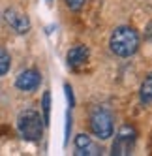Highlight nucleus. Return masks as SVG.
Here are the masks:
<instances>
[{"label":"nucleus","instance_id":"obj_5","mask_svg":"<svg viewBox=\"0 0 152 156\" xmlns=\"http://www.w3.org/2000/svg\"><path fill=\"white\" fill-rule=\"evenodd\" d=\"M4 21L12 27L17 34H26L30 30V19L26 13H23L17 8H8L4 12Z\"/></svg>","mask_w":152,"mask_h":156},{"label":"nucleus","instance_id":"obj_11","mask_svg":"<svg viewBox=\"0 0 152 156\" xmlns=\"http://www.w3.org/2000/svg\"><path fill=\"white\" fill-rule=\"evenodd\" d=\"M41 109H43V122H45V124H49V115H51V94H49V90L43 94Z\"/></svg>","mask_w":152,"mask_h":156},{"label":"nucleus","instance_id":"obj_8","mask_svg":"<svg viewBox=\"0 0 152 156\" xmlns=\"http://www.w3.org/2000/svg\"><path fill=\"white\" fill-rule=\"evenodd\" d=\"M88 57H90V49L86 45H75L73 49L68 51L66 60H68L70 68H79V66H83L86 60H88Z\"/></svg>","mask_w":152,"mask_h":156},{"label":"nucleus","instance_id":"obj_9","mask_svg":"<svg viewBox=\"0 0 152 156\" xmlns=\"http://www.w3.org/2000/svg\"><path fill=\"white\" fill-rule=\"evenodd\" d=\"M139 98H141V104H145V105L152 104V73L145 77L143 85H141V90H139Z\"/></svg>","mask_w":152,"mask_h":156},{"label":"nucleus","instance_id":"obj_4","mask_svg":"<svg viewBox=\"0 0 152 156\" xmlns=\"http://www.w3.org/2000/svg\"><path fill=\"white\" fill-rule=\"evenodd\" d=\"M135 141H137L135 128L130 126V124H124L115 137V143L111 147V154L113 156H130L135 149Z\"/></svg>","mask_w":152,"mask_h":156},{"label":"nucleus","instance_id":"obj_1","mask_svg":"<svg viewBox=\"0 0 152 156\" xmlns=\"http://www.w3.org/2000/svg\"><path fill=\"white\" fill-rule=\"evenodd\" d=\"M109 47L116 57L128 58L132 55H135V51L139 47V34L132 27H118L111 34Z\"/></svg>","mask_w":152,"mask_h":156},{"label":"nucleus","instance_id":"obj_6","mask_svg":"<svg viewBox=\"0 0 152 156\" xmlns=\"http://www.w3.org/2000/svg\"><path fill=\"white\" fill-rule=\"evenodd\" d=\"M40 83H41V73L38 70H25V72H21L15 79V87L23 92L36 90L40 87Z\"/></svg>","mask_w":152,"mask_h":156},{"label":"nucleus","instance_id":"obj_2","mask_svg":"<svg viewBox=\"0 0 152 156\" xmlns=\"http://www.w3.org/2000/svg\"><path fill=\"white\" fill-rule=\"evenodd\" d=\"M43 126H45V122L34 109H25L17 117V130L21 137L26 141H38L43 136Z\"/></svg>","mask_w":152,"mask_h":156},{"label":"nucleus","instance_id":"obj_10","mask_svg":"<svg viewBox=\"0 0 152 156\" xmlns=\"http://www.w3.org/2000/svg\"><path fill=\"white\" fill-rule=\"evenodd\" d=\"M9 66H12V58L6 49L0 47V75H6L9 72Z\"/></svg>","mask_w":152,"mask_h":156},{"label":"nucleus","instance_id":"obj_12","mask_svg":"<svg viewBox=\"0 0 152 156\" xmlns=\"http://www.w3.org/2000/svg\"><path fill=\"white\" fill-rule=\"evenodd\" d=\"M86 0H66V6L71 9V12H79V9L85 6Z\"/></svg>","mask_w":152,"mask_h":156},{"label":"nucleus","instance_id":"obj_7","mask_svg":"<svg viewBox=\"0 0 152 156\" xmlns=\"http://www.w3.org/2000/svg\"><path fill=\"white\" fill-rule=\"evenodd\" d=\"M75 154L77 156H98V154H102V149L86 133H79L75 137Z\"/></svg>","mask_w":152,"mask_h":156},{"label":"nucleus","instance_id":"obj_3","mask_svg":"<svg viewBox=\"0 0 152 156\" xmlns=\"http://www.w3.org/2000/svg\"><path fill=\"white\" fill-rule=\"evenodd\" d=\"M90 130L102 141L113 136V117L105 107H94L90 113Z\"/></svg>","mask_w":152,"mask_h":156},{"label":"nucleus","instance_id":"obj_13","mask_svg":"<svg viewBox=\"0 0 152 156\" xmlns=\"http://www.w3.org/2000/svg\"><path fill=\"white\" fill-rule=\"evenodd\" d=\"M145 40H148V41H152V21L147 25V28H145Z\"/></svg>","mask_w":152,"mask_h":156}]
</instances>
